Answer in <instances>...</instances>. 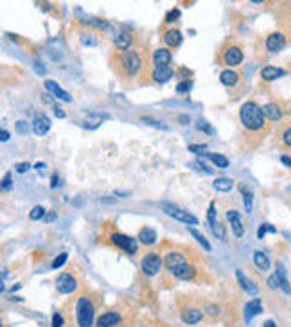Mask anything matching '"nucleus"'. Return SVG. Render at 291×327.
Wrapping results in <instances>:
<instances>
[{"mask_svg": "<svg viewBox=\"0 0 291 327\" xmlns=\"http://www.w3.org/2000/svg\"><path fill=\"white\" fill-rule=\"evenodd\" d=\"M239 122L240 128H242L244 138L248 140L249 147H255L262 142L266 133L269 131V124H267L266 115H264L262 107L249 100V102H244L239 109Z\"/></svg>", "mask_w": 291, "mask_h": 327, "instance_id": "f257e3e1", "label": "nucleus"}, {"mask_svg": "<svg viewBox=\"0 0 291 327\" xmlns=\"http://www.w3.org/2000/svg\"><path fill=\"white\" fill-rule=\"evenodd\" d=\"M146 64H148V58H146L144 49L140 46H133V48L126 49V51L115 53L111 57L113 71L117 73L120 80L124 82L139 78L146 71Z\"/></svg>", "mask_w": 291, "mask_h": 327, "instance_id": "f03ea898", "label": "nucleus"}, {"mask_svg": "<svg viewBox=\"0 0 291 327\" xmlns=\"http://www.w3.org/2000/svg\"><path fill=\"white\" fill-rule=\"evenodd\" d=\"M164 266H166L167 273L173 275L178 280H195L197 278V266L191 260H187V256L180 251H167L164 256Z\"/></svg>", "mask_w": 291, "mask_h": 327, "instance_id": "7ed1b4c3", "label": "nucleus"}, {"mask_svg": "<svg viewBox=\"0 0 291 327\" xmlns=\"http://www.w3.org/2000/svg\"><path fill=\"white\" fill-rule=\"evenodd\" d=\"M220 84L224 85L231 98H237L246 91V82H244V75L240 69H222L220 71Z\"/></svg>", "mask_w": 291, "mask_h": 327, "instance_id": "20e7f679", "label": "nucleus"}, {"mask_svg": "<svg viewBox=\"0 0 291 327\" xmlns=\"http://www.w3.org/2000/svg\"><path fill=\"white\" fill-rule=\"evenodd\" d=\"M219 62L226 69H237L244 62V48L239 42H226L219 51Z\"/></svg>", "mask_w": 291, "mask_h": 327, "instance_id": "39448f33", "label": "nucleus"}, {"mask_svg": "<svg viewBox=\"0 0 291 327\" xmlns=\"http://www.w3.org/2000/svg\"><path fill=\"white\" fill-rule=\"evenodd\" d=\"M75 311H76V323H78V327H93L96 305L91 296H87V294L78 296Z\"/></svg>", "mask_w": 291, "mask_h": 327, "instance_id": "423d86ee", "label": "nucleus"}, {"mask_svg": "<svg viewBox=\"0 0 291 327\" xmlns=\"http://www.w3.org/2000/svg\"><path fill=\"white\" fill-rule=\"evenodd\" d=\"M287 44H289V33L278 29V31H273V33H269L266 37V40H264V49H266L269 55H275V53H280Z\"/></svg>", "mask_w": 291, "mask_h": 327, "instance_id": "0eeeda50", "label": "nucleus"}, {"mask_svg": "<svg viewBox=\"0 0 291 327\" xmlns=\"http://www.w3.org/2000/svg\"><path fill=\"white\" fill-rule=\"evenodd\" d=\"M164 266V258L160 256V253H148V255L144 256L142 260H140V269L146 276H155L160 273Z\"/></svg>", "mask_w": 291, "mask_h": 327, "instance_id": "6e6552de", "label": "nucleus"}, {"mask_svg": "<svg viewBox=\"0 0 291 327\" xmlns=\"http://www.w3.org/2000/svg\"><path fill=\"white\" fill-rule=\"evenodd\" d=\"M160 207H162V211L167 214V216L175 218V220H178V222H184V224H187V226H197V224H199L197 216H193L189 211L180 209L178 205H173V204H169V202H162Z\"/></svg>", "mask_w": 291, "mask_h": 327, "instance_id": "1a4fd4ad", "label": "nucleus"}, {"mask_svg": "<svg viewBox=\"0 0 291 327\" xmlns=\"http://www.w3.org/2000/svg\"><path fill=\"white\" fill-rule=\"evenodd\" d=\"M111 244H113L115 247H119V249H122V251H126L128 255H135L137 253V249H139V246H137V240L131 237H128V235H124V233H113L110 237Z\"/></svg>", "mask_w": 291, "mask_h": 327, "instance_id": "9d476101", "label": "nucleus"}, {"mask_svg": "<svg viewBox=\"0 0 291 327\" xmlns=\"http://www.w3.org/2000/svg\"><path fill=\"white\" fill-rule=\"evenodd\" d=\"M55 287H57L58 293L71 294V293H75L76 287H78V282H76V278L71 273H62V275H58L57 282H55Z\"/></svg>", "mask_w": 291, "mask_h": 327, "instance_id": "9b49d317", "label": "nucleus"}, {"mask_svg": "<svg viewBox=\"0 0 291 327\" xmlns=\"http://www.w3.org/2000/svg\"><path fill=\"white\" fill-rule=\"evenodd\" d=\"M204 316V311L201 307H197V305H186V307H182L180 311V318L182 322L187 323V325H195L199 323Z\"/></svg>", "mask_w": 291, "mask_h": 327, "instance_id": "f8f14e48", "label": "nucleus"}, {"mask_svg": "<svg viewBox=\"0 0 291 327\" xmlns=\"http://www.w3.org/2000/svg\"><path fill=\"white\" fill-rule=\"evenodd\" d=\"M226 218H228L229 222V228H231V233H233L235 238H242L244 237V224H242V218H240V213L239 211H235V209H228V213H226Z\"/></svg>", "mask_w": 291, "mask_h": 327, "instance_id": "ddd939ff", "label": "nucleus"}, {"mask_svg": "<svg viewBox=\"0 0 291 327\" xmlns=\"http://www.w3.org/2000/svg\"><path fill=\"white\" fill-rule=\"evenodd\" d=\"M31 128H33L35 135H38V137H44V135H48V131L51 129V120H49L46 115L38 113V115H35L33 122H31Z\"/></svg>", "mask_w": 291, "mask_h": 327, "instance_id": "4468645a", "label": "nucleus"}, {"mask_svg": "<svg viewBox=\"0 0 291 327\" xmlns=\"http://www.w3.org/2000/svg\"><path fill=\"white\" fill-rule=\"evenodd\" d=\"M175 75V69L169 66H153L151 69V78L158 84H164V82L171 80V76Z\"/></svg>", "mask_w": 291, "mask_h": 327, "instance_id": "2eb2a0df", "label": "nucleus"}, {"mask_svg": "<svg viewBox=\"0 0 291 327\" xmlns=\"http://www.w3.org/2000/svg\"><path fill=\"white\" fill-rule=\"evenodd\" d=\"M262 309H264V305H262V300L260 298L249 300V302L244 305V320H246V322H251L257 314L262 313Z\"/></svg>", "mask_w": 291, "mask_h": 327, "instance_id": "dca6fc26", "label": "nucleus"}, {"mask_svg": "<svg viewBox=\"0 0 291 327\" xmlns=\"http://www.w3.org/2000/svg\"><path fill=\"white\" fill-rule=\"evenodd\" d=\"M264 115H266L267 120H271V122H278V120H282V117H284V109H282L280 104H277V102H269V104H266L262 107Z\"/></svg>", "mask_w": 291, "mask_h": 327, "instance_id": "f3484780", "label": "nucleus"}, {"mask_svg": "<svg viewBox=\"0 0 291 327\" xmlns=\"http://www.w3.org/2000/svg\"><path fill=\"white\" fill-rule=\"evenodd\" d=\"M113 44L119 51H126V49L133 48V37H131V33H128V31H120V33L115 35Z\"/></svg>", "mask_w": 291, "mask_h": 327, "instance_id": "a211bd4d", "label": "nucleus"}, {"mask_svg": "<svg viewBox=\"0 0 291 327\" xmlns=\"http://www.w3.org/2000/svg\"><path fill=\"white\" fill-rule=\"evenodd\" d=\"M284 75H286V71L277 66H264L262 69H260V78H262L264 82H273Z\"/></svg>", "mask_w": 291, "mask_h": 327, "instance_id": "6ab92c4d", "label": "nucleus"}, {"mask_svg": "<svg viewBox=\"0 0 291 327\" xmlns=\"http://www.w3.org/2000/svg\"><path fill=\"white\" fill-rule=\"evenodd\" d=\"M162 40L166 42V46L167 48H178L182 44V33L178 31L177 28H171V29H167V31H164V35H162Z\"/></svg>", "mask_w": 291, "mask_h": 327, "instance_id": "aec40b11", "label": "nucleus"}, {"mask_svg": "<svg viewBox=\"0 0 291 327\" xmlns=\"http://www.w3.org/2000/svg\"><path fill=\"white\" fill-rule=\"evenodd\" d=\"M120 322V313L117 311H108L96 318V327H113Z\"/></svg>", "mask_w": 291, "mask_h": 327, "instance_id": "412c9836", "label": "nucleus"}, {"mask_svg": "<svg viewBox=\"0 0 291 327\" xmlns=\"http://www.w3.org/2000/svg\"><path fill=\"white\" fill-rule=\"evenodd\" d=\"M44 87H46L48 91H51L53 96H57L58 100H64V102H71V100H73L71 96H69V93H67V91H64L55 80H46V82H44Z\"/></svg>", "mask_w": 291, "mask_h": 327, "instance_id": "4be33fe9", "label": "nucleus"}, {"mask_svg": "<svg viewBox=\"0 0 291 327\" xmlns=\"http://www.w3.org/2000/svg\"><path fill=\"white\" fill-rule=\"evenodd\" d=\"M171 51L167 48H158V49H155L153 51V57H151V60H153V64L155 66H169V62H171Z\"/></svg>", "mask_w": 291, "mask_h": 327, "instance_id": "5701e85b", "label": "nucleus"}, {"mask_svg": "<svg viewBox=\"0 0 291 327\" xmlns=\"http://www.w3.org/2000/svg\"><path fill=\"white\" fill-rule=\"evenodd\" d=\"M284 278H286V271H284V267L282 266H278V269L273 273L269 278H267V289H271V291H275V289H280L282 287V282H284Z\"/></svg>", "mask_w": 291, "mask_h": 327, "instance_id": "b1692460", "label": "nucleus"}, {"mask_svg": "<svg viewBox=\"0 0 291 327\" xmlns=\"http://www.w3.org/2000/svg\"><path fill=\"white\" fill-rule=\"evenodd\" d=\"M235 276H237V282L240 284V287H242V289L246 291L248 294H257V293H258V287H257V285H255L249 278H246V276H244V273H242L240 269L235 271Z\"/></svg>", "mask_w": 291, "mask_h": 327, "instance_id": "393cba45", "label": "nucleus"}, {"mask_svg": "<svg viewBox=\"0 0 291 327\" xmlns=\"http://www.w3.org/2000/svg\"><path fill=\"white\" fill-rule=\"evenodd\" d=\"M253 264H255V267H257L258 271H262V273L269 271V267H271V260H269V256L264 251L253 253Z\"/></svg>", "mask_w": 291, "mask_h": 327, "instance_id": "a878e982", "label": "nucleus"}, {"mask_svg": "<svg viewBox=\"0 0 291 327\" xmlns=\"http://www.w3.org/2000/svg\"><path fill=\"white\" fill-rule=\"evenodd\" d=\"M137 240H140L144 246H153V244H157L158 237L151 228H142L139 231V238H137Z\"/></svg>", "mask_w": 291, "mask_h": 327, "instance_id": "bb28decb", "label": "nucleus"}, {"mask_svg": "<svg viewBox=\"0 0 291 327\" xmlns=\"http://www.w3.org/2000/svg\"><path fill=\"white\" fill-rule=\"evenodd\" d=\"M235 182L231 180V178H226V176H222V178H217L215 182H213V187H215L217 191H220V193H228V191L233 189Z\"/></svg>", "mask_w": 291, "mask_h": 327, "instance_id": "cd10ccee", "label": "nucleus"}, {"mask_svg": "<svg viewBox=\"0 0 291 327\" xmlns=\"http://www.w3.org/2000/svg\"><path fill=\"white\" fill-rule=\"evenodd\" d=\"M204 155L210 158V160L213 162L217 167H220V169H226V167H229V160L224 157V155H220V153H204Z\"/></svg>", "mask_w": 291, "mask_h": 327, "instance_id": "c85d7f7f", "label": "nucleus"}, {"mask_svg": "<svg viewBox=\"0 0 291 327\" xmlns=\"http://www.w3.org/2000/svg\"><path fill=\"white\" fill-rule=\"evenodd\" d=\"M278 144H280L284 149H291V126H286V128L280 131V135H278Z\"/></svg>", "mask_w": 291, "mask_h": 327, "instance_id": "c756f323", "label": "nucleus"}, {"mask_svg": "<svg viewBox=\"0 0 291 327\" xmlns=\"http://www.w3.org/2000/svg\"><path fill=\"white\" fill-rule=\"evenodd\" d=\"M187 229H189V233H191V235H193V238H195L197 242H199L202 247H204L206 251H211V244L208 242V240H206V237H204V235H202V233H199L195 228H187Z\"/></svg>", "mask_w": 291, "mask_h": 327, "instance_id": "7c9ffc66", "label": "nucleus"}, {"mask_svg": "<svg viewBox=\"0 0 291 327\" xmlns=\"http://www.w3.org/2000/svg\"><path fill=\"white\" fill-rule=\"evenodd\" d=\"M266 233H277V228H275V226H271V224H262V226L258 228L257 237L262 240V238L266 237Z\"/></svg>", "mask_w": 291, "mask_h": 327, "instance_id": "2f4dec72", "label": "nucleus"}, {"mask_svg": "<svg viewBox=\"0 0 291 327\" xmlns=\"http://www.w3.org/2000/svg\"><path fill=\"white\" fill-rule=\"evenodd\" d=\"M46 216V209L42 207V205H35L33 209H31V213H29V218L31 220H40V218Z\"/></svg>", "mask_w": 291, "mask_h": 327, "instance_id": "473e14b6", "label": "nucleus"}, {"mask_svg": "<svg viewBox=\"0 0 291 327\" xmlns=\"http://www.w3.org/2000/svg\"><path fill=\"white\" fill-rule=\"evenodd\" d=\"M211 229H213V233H215V237H219L220 240H226V228H224V224L217 220V224H215V226H211Z\"/></svg>", "mask_w": 291, "mask_h": 327, "instance_id": "72a5a7b5", "label": "nucleus"}, {"mask_svg": "<svg viewBox=\"0 0 291 327\" xmlns=\"http://www.w3.org/2000/svg\"><path fill=\"white\" fill-rule=\"evenodd\" d=\"M208 222H210V226H215L217 224V204L215 202H211L210 209H208Z\"/></svg>", "mask_w": 291, "mask_h": 327, "instance_id": "f704fd0d", "label": "nucleus"}, {"mask_svg": "<svg viewBox=\"0 0 291 327\" xmlns=\"http://www.w3.org/2000/svg\"><path fill=\"white\" fill-rule=\"evenodd\" d=\"M66 260H67V253H60V255L53 260V264H51V269H60V267L66 264Z\"/></svg>", "mask_w": 291, "mask_h": 327, "instance_id": "c9c22d12", "label": "nucleus"}, {"mask_svg": "<svg viewBox=\"0 0 291 327\" xmlns=\"http://www.w3.org/2000/svg\"><path fill=\"white\" fill-rule=\"evenodd\" d=\"M197 129H199V131H204V133H208V135L215 133V129L211 128V126L206 122V120H199V122H197Z\"/></svg>", "mask_w": 291, "mask_h": 327, "instance_id": "e433bc0d", "label": "nucleus"}, {"mask_svg": "<svg viewBox=\"0 0 291 327\" xmlns=\"http://www.w3.org/2000/svg\"><path fill=\"white\" fill-rule=\"evenodd\" d=\"M191 167H195L197 171H201V173H206V175H211V169L208 166H206V164H202L201 160H197V162H191L189 164Z\"/></svg>", "mask_w": 291, "mask_h": 327, "instance_id": "4c0bfd02", "label": "nucleus"}, {"mask_svg": "<svg viewBox=\"0 0 291 327\" xmlns=\"http://www.w3.org/2000/svg\"><path fill=\"white\" fill-rule=\"evenodd\" d=\"M15 128H17V133L26 135L29 131V124L26 122V120H19V122L15 124Z\"/></svg>", "mask_w": 291, "mask_h": 327, "instance_id": "58836bf2", "label": "nucleus"}, {"mask_svg": "<svg viewBox=\"0 0 291 327\" xmlns=\"http://www.w3.org/2000/svg\"><path fill=\"white\" fill-rule=\"evenodd\" d=\"M242 191H244V205H246V209L248 211H251V202H253V194H251V191H248L246 193V187H242Z\"/></svg>", "mask_w": 291, "mask_h": 327, "instance_id": "ea45409f", "label": "nucleus"}, {"mask_svg": "<svg viewBox=\"0 0 291 327\" xmlns=\"http://www.w3.org/2000/svg\"><path fill=\"white\" fill-rule=\"evenodd\" d=\"M11 185H13V182H11V173H6L4 178H2V184H0V187H2V191H10Z\"/></svg>", "mask_w": 291, "mask_h": 327, "instance_id": "a19ab883", "label": "nucleus"}, {"mask_svg": "<svg viewBox=\"0 0 291 327\" xmlns=\"http://www.w3.org/2000/svg\"><path fill=\"white\" fill-rule=\"evenodd\" d=\"M178 17H180V11H178V10H171L169 13L166 15V20H164V22H166V24H173V22H175Z\"/></svg>", "mask_w": 291, "mask_h": 327, "instance_id": "79ce46f5", "label": "nucleus"}, {"mask_svg": "<svg viewBox=\"0 0 291 327\" xmlns=\"http://www.w3.org/2000/svg\"><path fill=\"white\" fill-rule=\"evenodd\" d=\"M51 323H53V327H62V325H64V318H62V314H60V313H55V314H53Z\"/></svg>", "mask_w": 291, "mask_h": 327, "instance_id": "37998d69", "label": "nucleus"}, {"mask_svg": "<svg viewBox=\"0 0 291 327\" xmlns=\"http://www.w3.org/2000/svg\"><path fill=\"white\" fill-rule=\"evenodd\" d=\"M15 169H17V173H26V171L31 169V164L29 162H20V164L15 166Z\"/></svg>", "mask_w": 291, "mask_h": 327, "instance_id": "c03bdc74", "label": "nucleus"}, {"mask_svg": "<svg viewBox=\"0 0 291 327\" xmlns=\"http://www.w3.org/2000/svg\"><path fill=\"white\" fill-rule=\"evenodd\" d=\"M82 44H86V46H96V38H93V35H82Z\"/></svg>", "mask_w": 291, "mask_h": 327, "instance_id": "a18cd8bd", "label": "nucleus"}, {"mask_svg": "<svg viewBox=\"0 0 291 327\" xmlns=\"http://www.w3.org/2000/svg\"><path fill=\"white\" fill-rule=\"evenodd\" d=\"M191 153H199V155H204V151L208 149V146H204V144H201V146H189L187 147Z\"/></svg>", "mask_w": 291, "mask_h": 327, "instance_id": "49530a36", "label": "nucleus"}, {"mask_svg": "<svg viewBox=\"0 0 291 327\" xmlns=\"http://www.w3.org/2000/svg\"><path fill=\"white\" fill-rule=\"evenodd\" d=\"M189 89H191V82H189V80L182 82V84L177 85V91H178V93H184V91H189Z\"/></svg>", "mask_w": 291, "mask_h": 327, "instance_id": "de8ad7c7", "label": "nucleus"}, {"mask_svg": "<svg viewBox=\"0 0 291 327\" xmlns=\"http://www.w3.org/2000/svg\"><path fill=\"white\" fill-rule=\"evenodd\" d=\"M142 122H144V124H149V126H155V128H164L162 124H160V122H157V120L149 119V117H144V119H142Z\"/></svg>", "mask_w": 291, "mask_h": 327, "instance_id": "09e8293b", "label": "nucleus"}, {"mask_svg": "<svg viewBox=\"0 0 291 327\" xmlns=\"http://www.w3.org/2000/svg\"><path fill=\"white\" fill-rule=\"evenodd\" d=\"M101 202H102V204H117V198H111V196H102Z\"/></svg>", "mask_w": 291, "mask_h": 327, "instance_id": "8fccbe9b", "label": "nucleus"}, {"mask_svg": "<svg viewBox=\"0 0 291 327\" xmlns=\"http://www.w3.org/2000/svg\"><path fill=\"white\" fill-rule=\"evenodd\" d=\"M0 140H2V142H8V140H10V133H8V131H6V129H2V131H0Z\"/></svg>", "mask_w": 291, "mask_h": 327, "instance_id": "3c124183", "label": "nucleus"}, {"mask_svg": "<svg viewBox=\"0 0 291 327\" xmlns=\"http://www.w3.org/2000/svg\"><path fill=\"white\" fill-rule=\"evenodd\" d=\"M55 115H57L58 119H66V113H64L60 107H55Z\"/></svg>", "mask_w": 291, "mask_h": 327, "instance_id": "603ef678", "label": "nucleus"}, {"mask_svg": "<svg viewBox=\"0 0 291 327\" xmlns=\"http://www.w3.org/2000/svg\"><path fill=\"white\" fill-rule=\"evenodd\" d=\"M35 167H37L38 173H44V169H46V167H48V166H46L44 162H38V164H37V166H35Z\"/></svg>", "mask_w": 291, "mask_h": 327, "instance_id": "864d4df0", "label": "nucleus"}, {"mask_svg": "<svg viewBox=\"0 0 291 327\" xmlns=\"http://www.w3.org/2000/svg\"><path fill=\"white\" fill-rule=\"evenodd\" d=\"M57 218V213H53V211H49L48 214H46V222H51V220H55Z\"/></svg>", "mask_w": 291, "mask_h": 327, "instance_id": "5fc2aeb1", "label": "nucleus"}, {"mask_svg": "<svg viewBox=\"0 0 291 327\" xmlns=\"http://www.w3.org/2000/svg\"><path fill=\"white\" fill-rule=\"evenodd\" d=\"M57 184H58V176H57V175H53V176H51V187H57Z\"/></svg>", "mask_w": 291, "mask_h": 327, "instance_id": "6e6d98bb", "label": "nucleus"}, {"mask_svg": "<svg viewBox=\"0 0 291 327\" xmlns=\"http://www.w3.org/2000/svg\"><path fill=\"white\" fill-rule=\"evenodd\" d=\"M264 327H277V323L273 322V320H266V322H264Z\"/></svg>", "mask_w": 291, "mask_h": 327, "instance_id": "4d7b16f0", "label": "nucleus"}, {"mask_svg": "<svg viewBox=\"0 0 291 327\" xmlns=\"http://www.w3.org/2000/svg\"><path fill=\"white\" fill-rule=\"evenodd\" d=\"M282 164H286V166L291 167V158L289 157H282Z\"/></svg>", "mask_w": 291, "mask_h": 327, "instance_id": "13d9d810", "label": "nucleus"}, {"mask_svg": "<svg viewBox=\"0 0 291 327\" xmlns=\"http://www.w3.org/2000/svg\"><path fill=\"white\" fill-rule=\"evenodd\" d=\"M178 120H180V122H189V119H187V117H180Z\"/></svg>", "mask_w": 291, "mask_h": 327, "instance_id": "bf43d9fd", "label": "nucleus"}]
</instances>
